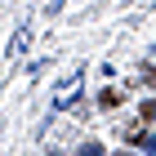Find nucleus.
Here are the masks:
<instances>
[{"mask_svg":"<svg viewBox=\"0 0 156 156\" xmlns=\"http://www.w3.org/2000/svg\"><path fill=\"white\" fill-rule=\"evenodd\" d=\"M76 156H107V152H103V147H98V143H85V147H80V152H76Z\"/></svg>","mask_w":156,"mask_h":156,"instance_id":"obj_3","label":"nucleus"},{"mask_svg":"<svg viewBox=\"0 0 156 156\" xmlns=\"http://www.w3.org/2000/svg\"><path fill=\"white\" fill-rule=\"evenodd\" d=\"M138 112H143V120H156V103H152V98H147V103H143Z\"/></svg>","mask_w":156,"mask_h":156,"instance_id":"obj_4","label":"nucleus"},{"mask_svg":"<svg viewBox=\"0 0 156 156\" xmlns=\"http://www.w3.org/2000/svg\"><path fill=\"white\" fill-rule=\"evenodd\" d=\"M116 156H134V152H116Z\"/></svg>","mask_w":156,"mask_h":156,"instance_id":"obj_5","label":"nucleus"},{"mask_svg":"<svg viewBox=\"0 0 156 156\" xmlns=\"http://www.w3.org/2000/svg\"><path fill=\"white\" fill-rule=\"evenodd\" d=\"M116 103H120V89H103V94H98V107L103 112H112Z\"/></svg>","mask_w":156,"mask_h":156,"instance_id":"obj_1","label":"nucleus"},{"mask_svg":"<svg viewBox=\"0 0 156 156\" xmlns=\"http://www.w3.org/2000/svg\"><path fill=\"white\" fill-rule=\"evenodd\" d=\"M134 143H143L147 156H156V134H134Z\"/></svg>","mask_w":156,"mask_h":156,"instance_id":"obj_2","label":"nucleus"}]
</instances>
